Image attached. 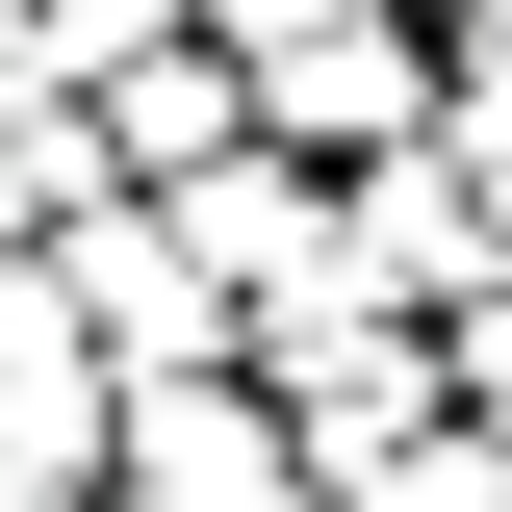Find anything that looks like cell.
Wrapping results in <instances>:
<instances>
[{"label":"cell","instance_id":"cell-1","mask_svg":"<svg viewBox=\"0 0 512 512\" xmlns=\"http://www.w3.org/2000/svg\"><path fill=\"white\" fill-rule=\"evenodd\" d=\"M205 26H231V77H256V154H308V180L436 154V103H461V52L410 0H205Z\"/></svg>","mask_w":512,"mask_h":512},{"label":"cell","instance_id":"cell-2","mask_svg":"<svg viewBox=\"0 0 512 512\" xmlns=\"http://www.w3.org/2000/svg\"><path fill=\"white\" fill-rule=\"evenodd\" d=\"M103 461H128V359L77 333L52 256H0V487L26 512H103Z\"/></svg>","mask_w":512,"mask_h":512},{"label":"cell","instance_id":"cell-3","mask_svg":"<svg viewBox=\"0 0 512 512\" xmlns=\"http://www.w3.org/2000/svg\"><path fill=\"white\" fill-rule=\"evenodd\" d=\"M487 282H512V231H487V180H461V154H384V180H333V308L436 333V308H487Z\"/></svg>","mask_w":512,"mask_h":512},{"label":"cell","instance_id":"cell-4","mask_svg":"<svg viewBox=\"0 0 512 512\" xmlns=\"http://www.w3.org/2000/svg\"><path fill=\"white\" fill-rule=\"evenodd\" d=\"M52 282H77V333H103L128 384H231V282L180 256V205H77Z\"/></svg>","mask_w":512,"mask_h":512},{"label":"cell","instance_id":"cell-5","mask_svg":"<svg viewBox=\"0 0 512 512\" xmlns=\"http://www.w3.org/2000/svg\"><path fill=\"white\" fill-rule=\"evenodd\" d=\"M103 512H333V487H308V436H282L256 384H128Z\"/></svg>","mask_w":512,"mask_h":512},{"label":"cell","instance_id":"cell-6","mask_svg":"<svg viewBox=\"0 0 512 512\" xmlns=\"http://www.w3.org/2000/svg\"><path fill=\"white\" fill-rule=\"evenodd\" d=\"M436 410H461V436H512V282H487V308H436Z\"/></svg>","mask_w":512,"mask_h":512},{"label":"cell","instance_id":"cell-7","mask_svg":"<svg viewBox=\"0 0 512 512\" xmlns=\"http://www.w3.org/2000/svg\"><path fill=\"white\" fill-rule=\"evenodd\" d=\"M436 154L487 180V231H512V52H461V103H436Z\"/></svg>","mask_w":512,"mask_h":512},{"label":"cell","instance_id":"cell-8","mask_svg":"<svg viewBox=\"0 0 512 512\" xmlns=\"http://www.w3.org/2000/svg\"><path fill=\"white\" fill-rule=\"evenodd\" d=\"M0 103H26V0H0Z\"/></svg>","mask_w":512,"mask_h":512},{"label":"cell","instance_id":"cell-9","mask_svg":"<svg viewBox=\"0 0 512 512\" xmlns=\"http://www.w3.org/2000/svg\"><path fill=\"white\" fill-rule=\"evenodd\" d=\"M26 26H52V0H26Z\"/></svg>","mask_w":512,"mask_h":512},{"label":"cell","instance_id":"cell-10","mask_svg":"<svg viewBox=\"0 0 512 512\" xmlns=\"http://www.w3.org/2000/svg\"><path fill=\"white\" fill-rule=\"evenodd\" d=\"M0 512H26V487H0Z\"/></svg>","mask_w":512,"mask_h":512}]
</instances>
